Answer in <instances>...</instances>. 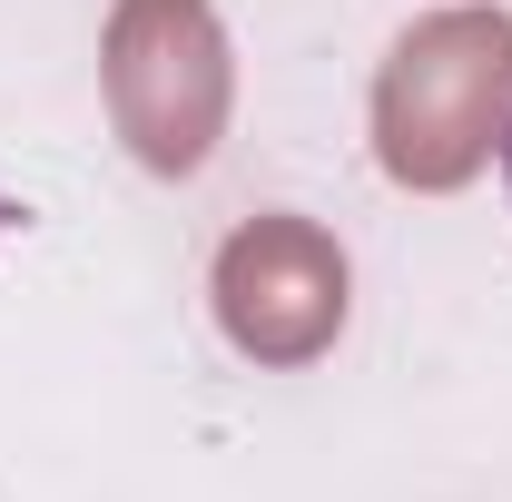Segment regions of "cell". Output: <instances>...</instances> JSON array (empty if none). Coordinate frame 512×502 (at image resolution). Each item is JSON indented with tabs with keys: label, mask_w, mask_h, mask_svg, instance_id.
Wrapping results in <instances>:
<instances>
[{
	"label": "cell",
	"mask_w": 512,
	"mask_h": 502,
	"mask_svg": "<svg viewBox=\"0 0 512 502\" xmlns=\"http://www.w3.org/2000/svg\"><path fill=\"white\" fill-rule=\"evenodd\" d=\"M512 128V10L463 0L414 20L375 69V168L414 197H453L483 178Z\"/></svg>",
	"instance_id": "1"
},
{
	"label": "cell",
	"mask_w": 512,
	"mask_h": 502,
	"mask_svg": "<svg viewBox=\"0 0 512 502\" xmlns=\"http://www.w3.org/2000/svg\"><path fill=\"white\" fill-rule=\"evenodd\" d=\"M99 89L148 178H197L237 109L227 20L207 0H119L109 40H99Z\"/></svg>",
	"instance_id": "2"
},
{
	"label": "cell",
	"mask_w": 512,
	"mask_h": 502,
	"mask_svg": "<svg viewBox=\"0 0 512 502\" xmlns=\"http://www.w3.org/2000/svg\"><path fill=\"white\" fill-rule=\"evenodd\" d=\"M207 296H217V325H227V345H237L247 365L296 375V365H316L325 345L345 335L355 266H345V247L325 237L316 217H247V227L217 247Z\"/></svg>",
	"instance_id": "3"
},
{
	"label": "cell",
	"mask_w": 512,
	"mask_h": 502,
	"mask_svg": "<svg viewBox=\"0 0 512 502\" xmlns=\"http://www.w3.org/2000/svg\"><path fill=\"white\" fill-rule=\"evenodd\" d=\"M20 217H30V207H20V197H0V227H20Z\"/></svg>",
	"instance_id": "4"
},
{
	"label": "cell",
	"mask_w": 512,
	"mask_h": 502,
	"mask_svg": "<svg viewBox=\"0 0 512 502\" xmlns=\"http://www.w3.org/2000/svg\"><path fill=\"white\" fill-rule=\"evenodd\" d=\"M503 178H512V128H503Z\"/></svg>",
	"instance_id": "5"
}]
</instances>
